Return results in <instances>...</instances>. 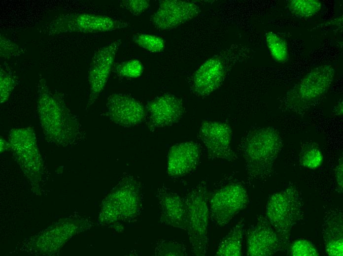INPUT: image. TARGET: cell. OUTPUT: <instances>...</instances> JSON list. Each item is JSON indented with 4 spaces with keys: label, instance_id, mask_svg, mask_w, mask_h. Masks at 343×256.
Returning <instances> with one entry per match:
<instances>
[{
    "label": "cell",
    "instance_id": "1",
    "mask_svg": "<svg viewBox=\"0 0 343 256\" xmlns=\"http://www.w3.org/2000/svg\"><path fill=\"white\" fill-rule=\"evenodd\" d=\"M37 88L36 110L45 139L63 146L80 140L84 136L82 128L67 107L64 96L52 91L41 74Z\"/></svg>",
    "mask_w": 343,
    "mask_h": 256
},
{
    "label": "cell",
    "instance_id": "2",
    "mask_svg": "<svg viewBox=\"0 0 343 256\" xmlns=\"http://www.w3.org/2000/svg\"><path fill=\"white\" fill-rule=\"evenodd\" d=\"M282 146V138L274 128H262L250 131L241 147L248 175L259 180L269 177Z\"/></svg>",
    "mask_w": 343,
    "mask_h": 256
},
{
    "label": "cell",
    "instance_id": "3",
    "mask_svg": "<svg viewBox=\"0 0 343 256\" xmlns=\"http://www.w3.org/2000/svg\"><path fill=\"white\" fill-rule=\"evenodd\" d=\"M304 204L298 190L289 186L272 194L266 207V217L277 234L285 250L293 227L303 220Z\"/></svg>",
    "mask_w": 343,
    "mask_h": 256
},
{
    "label": "cell",
    "instance_id": "4",
    "mask_svg": "<svg viewBox=\"0 0 343 256\" xmlns=\"http://www.w3.org/2000/svg\"><path fill=\"white\" fill-rule=\"evenodd\" d=\"M187 211V229L192 254L206 256L207 249V226L209 218L208 192L205 183H201L184 198Z\"/></svg>",
    "mask_w": 343,
    "mask_h": 256
},
{
    "label": "cell",
    "instance_id": "5",
    "mask_svg": "<svg viewBox=\"0 0 343 256\" xmlns=\"http://www.w3.org/2000/svg\"><path fill=\"white\" fill-rule=\"evenodd\" d=\"M129 25L127 22L105 15L69 13L56 16L45 25L43 32L50 36L71 32H105L125 28Z\"/></svg>",
    "mask_w": 343,
    "mask_h": 256
},
{
    "label": "cell",
    "instance_id": "6",
    "mask_svg": "<svg viewBox=\"0 0 343 256\" xmlns=\"http://www.w3.org/2000/svg\"><path fill=\"white\" fill-rule=\"evenodd\" d=\"M335 72L330 65H322L312 69L288 93V104L292 108L303 109L318 100L331 86Z\"/></svg>",
    "mask_w": 343,
    "mask_h": 256
},
{
    "label": "cell",
    "instance_id": "7",
    "mask_svg": "<svg viewBox=\"0 0 343 256\" xmlns=\"http://www.w3.org/2000/svg\"><path fill=\"white\" fill-rule=\"evenodd\" d=\"M209 217L217 226L223 227L249 203L245 188L240 183H230L216 191L209 201Z\"/></svg>",
    "mask_w": 343,
    "mask_h": 256
},
{
    "label": "cell",
    "instance_id": "8",
    "mask_svg": "<svg viewBox=\"0 0 343 256\" xmlns=\"http://www.w3.org/2000/svg\"><path fill=\"white\" fill-rule=\"evenodd\" d=\"M233 49L224 50L205 62L193 75L192 89L201 96H206L218 88L233 64Z\"/></svg>",
    "mask_w": 343,
    "mask_h": 256
},
{
    "label": "cell",
    "instance_id": "9",
    "mask_svg": "<svg viewBox=\"0 0 343 256\" xmlns=\"http://www.w3.org/2000/svg\"><path fill=\"white\" fill-rule=\"evenodd\" d=\"M10 148L30 179H39L42 163L34 130L30 127L13 128L9 132Z\"/></svg>",
    "mask_w": 343,
    "mask_h": 256
},
{
    "label": "cell",
    "instance_id": "10",
    "mask_svg": "<svg viewBox=\"0 0 343 256\" xmlns=\"http://www.w3.org/2000/svg\"><path fill=\"white\" fill-rule=\"evenodd\" d=\"M121 43L120 39H117L94 52L88 70L90 93L86 109L95 103L103 90Z\"/></svg>",
    "mask_w": 343,
    "mask_h": 256
},
{
    "label": "cell",
    "instance_id": "11",
    "mask_svg": "<svg viewBox=\"0 0 343 256\" xmlns=\"http://www.w3.org/2000/svg\"><path fill=\"white\" fill-rule=\"evenodd\" d=\"M200 12L194 2L180 0H163L157 10L151 16L150 21L161 31L174 29L196 17Z\"/></svg>",
    "mask_w": 343,
    "mask_h": 256
},
{
    "label": "cell",
    "instance_id": "12",
    "mask_svg": "<svg viewBox=\"0 0 343 256\" xmlns=\"http://www.w3.org/2000/svg\"><path fill=\"white\" fill-rule=\"evenodd\" d=\"M199 135L206 148L209 159L228 161L237 159V156L231 147L232 129L227 124L204 121L201 125Z\"/></svg>",
    "mask_w": 343,
    "mask_h": 256
},
{
    "label": "cell",
    "instance_id": "13",
    "mask_svg": "<svg viewBox=\"0 0 343 256\" xmlns=\"http://www.w3.org/2000/svg\"><path fill=\"white\" fill-rule=\"evenodd\" d=\"M246 238L247 256H270L284 250L277 234L262 215L248 228Z\"/></svg>",
    "mask_w": 343,
    "mask_h": 256
},
{
    "label": "cell",
    "instance_id": "14",
    "mask_svg": "<svg viewBox=\"0 0 343 256\" xmlns=\"http://www.w3.org/2000/svg\"><path fill=\"white\" fill-rule=\"evenodd\" d=\"M145 107L147 125L151 130L177 122L184 112L182 99L171 94L155 97L148 102Z\"/></svg>",
    "mask_w": 343,
    "mask_h": 256
},
{
    "label": "cell",
    "instance_id": "15",
    "mask_svg": "<svg viewBox=\"0 0 343 256\" xmlns=\"http://www.w3.org/2000/svg\"><path fill=\"white\" fill-rule=\"evenodd\" d=\"M107 114L110 120L124 127L137 126L146 116L142 104L135 98L123 94H113L106 102Z\"/></svg>",
    "mask_w": 343,
    "mask_h": 256
},
{
    "label": "cell",
    "instance_id": "16",
    "mask_svg": "<svg viewBox=\"0 0 343 256\" xmlns=\"http://www.w3.org/2000/svg\"><path fill=\"white\" fill-rule=\"evenodd\" d=\"M138 188L137 182L133 177L126 176L122 178L113 193V206L110 207H113V221L125 220L135 215L139 203Z\"/></svg>",
    "mask_w": 343,
    "mask_h": 256
},
{
    "label": "cell",
    "instance_id": "17",
    "mask_svg": "<svg viewBox=\"0 0 343 256\" xmlns=\"http://www.w3.org/2000/svg\"><path fill=\"white\" fill-rule=\"evenodd\" d=\"M201 149L197 143L190 141L171 147L168 155V173L172 177L184 175L197 166Z\"/></svg>",
    "mask_w": 343,
    "mask_h": 256
},
{
    "label": "cell",
    "instance_id": "18",
    "mask_svg": "<svg viewBox=\"0 0 343 256\" xmlns=\"http://www.w3.org/2000/svg\"><path fill=\"white\" fill-rule=\"evenodd\" d=\"M157 197L161 210V222L186 231L187 211L184 199L165 187L158 190Z\"/></svg>",
    "mask_w": 343,
    "mask_h": 256
},
{
    "label": "cell",
    "instance_id": "19",
    "mask_svg": "<svg viewBox=\"0 0 343 256\" xmlns=\"http://www.w3.org/2000/svg\"><path fill=\"white\" fill-rule=\"evenodd\" d=\"M322 234L326 254L330 256H343V214L341 211H330L326 216Z\"/></svg>",
    "mask_w": 343,
    "mask_h": 256
},
{
    "label": "cell",
    "instance_id": "20",
    "mask_svg": "<svg viewBox=\"0 0 343 256\" xmlns=\"http://www.w3.org/2000/svg\"><path fill=\"white\" fill-rule=\"evenodd\" d=\"M244 223L240 220L220 242L216 253L218 256H240L242 255Z\"/></svg>",
    "mask_w": 343,
    "mask_h": 256
},
{
    "label": "cell",
    "instance_id": "21",
    "mask_svg": "<svg viewBox=\"0 0 343 256\" xmlns=\"http://www.w3.org/2000/svg\"><path fill=\"white\" fill-rule=\"evenodd\" d=\"M301 164L305 168L315 169L323 163V156L321 150L313 143L305 144L299 154Z\"/></svg>",
    "mask_w": 343,
    "mask_h": 256
},
{
    "label": "cell",
    "instance_id": "22",
    "mask_svg": "<svg viewBox=\"0 0 343 256\" xmlns=\"http://www.w3.org/2000/svg\"><path fill=\"white\" fill-rule=\"evenodd\" d=\"M265 38L268 49L274 60L280 63L286 62L288 58V51L285 41L273 32H267Z\"/></svg>",
    "mask_w": 343,
    "mask_h": 256
},
{
    "label": "cell",
    "instance_id": "23",
    "mask_svg": "<svg viewBox=\"0 0 343 256\" xmlns=\"http://www.w3.org/2000/svg\"><path fill=\"white\" fill-rule=\"evenodd\" d=\"M289 10L298 17H311L320 10L321 3L318 0H291L288 1Z\"/></svg>",
    "mask_w": 343,
    "mask_h": 256
},
{
    "label": "cell",
    "instance_id": "24",
    "mask_svg": "<svg viewBox=\"0 0 343 256\" xmlns=\"http://www.w3.org/2000/svg\"><path fill=\"white\" fill-rule=\"evenodd\" d=\"M19 82L18 77L7 65L0 66V103L3 104L9 98Z\"/></svg>",
    "mask_w": 343,
    "mask_h": 256
},
{
    "label": "cell",
    "instance_id": "25",
    "mask_svg": "<svg viewBox=\"0 0 343 256\" xmlns=\"http://www.w3.org/2000/svg\"><path fill=\"white\" fill-rule=\"evenodd\" d=\"M133 40L138 46L151 53L162 52L165 47V41L161 36L145 33H137Z\"/></svg>",
    "mask_w": 343,
    "mask_h": 256
},
{
    "label": "cell",
    "instance_id": "26",
    "mask_svg": "<svg viewBox=\"0 0 343 256\" xmlns=\"http://www.w3.org/2000/svg\"><path fill=\"white\" fill-rule=\"evenodd\" d=\"M142 63L137 59H131L118 64L115 66L116 74L121 77L135 78L139 77L143 71Z\"/></svg>",
    "mask_w": 343,
    "mask_h": 256
},
{
    "label": "cell",
    "instance_id": "27",
    "mask_svg": "<svg viewBox=\"0 0 343 256\" xmlns=\"http://www.w3.org/2000/svg\"><path fill=\"white\" fill-rule=\"evenodd\" d=\"M186 249L183 244L175 241L161 240L157 243L156 256H186Z\"/></svg>",
    "mask_w": 343,
    "mask_h": 256
},
{
    "label": "cell",
    "instance_id": "28",
    "mask_svg": "<svg viewBox=\"0 0 343 256\" xmlns=\"http://www.w3.org/2000/svg\"><path fill=\"white\" fill-rule=\"evenodd\" d=\"M292 256H318L319 254L314 245L310 241L302 239L293 242L290 247Z\"/></svg>",
    "mask_w": 343,
    "mask_h": 256
},
{
    "label": "cell",
    "instance_id": "29",
    "mask_svg": "<svg viewBox=\"0 0 343 256\" xmlns=\"http://www.w3.org/2000/svg\"><path fill=\"white\" fill-rule=\"evenodd\" d=\"M25 49L0 34V54L2 59L17 57L23 55Z\"/></svg>",
    "mask_w": 343,
    "mask_h": 256
},
{
    "label": "cell",
    "instance_id": "30",
    "mask_svg": "<svg viewBox=\"0 0 343 256\" xmlns=\"http://www.w3.org/2000/svg\"><path fill=\"white\" fill-rule=\"evenodd\" d=\"M119 3L121 7L136 16L143 13L150 6L149 1L147 0H122Z\"/></svg>",
    "mask_w": 343,
    "mask_h": 256
},
{
    "label": "cell",
    "instance_id": "31",
    "mask_svg": "<svg viewBox=\"0 0 343 256\" xmlns=\"http://www.w3.org/2000/svg\"><path fill=\"white\" fill-rule=\"evenodd\" d=\"M343 159L342 158L339 160L335 170V177L337 186L338 187V189L339 191H340V192H342L343 187Z\"/></svg>",
    "mask_w": 343,
    "mask_h": 256
},
{
    "label": "cell",
    "instance_id": "32",
    "mask_svg": "<svg viewBox=\"0 0 343 256\" xmlns=\"http://www.w3.org/2000/svg\"><path fill=\"white\" fill-rule=\"evenodd\" d=\"M334 112L336 115H341L343 113V102L340 103L337 105L336 108H335Z\"/></svg>",
    "mask_w": 343,
    "mask_h": 256
}]
</instances>
